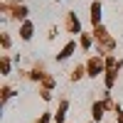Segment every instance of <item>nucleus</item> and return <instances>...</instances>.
I'll use <instances>...</instances> for the list:
<instances>
[{"label": "nucleus", "instance_id": "f257e3e1", "mask_svg": "<svg viewBox=\"0 0 123 123\" xmlns=\"http://www.w3.org/2000/svg\"><path fill=\"white\" fill-rule=\"evenodd\" d=\"M101 69H104V64H101V59L98 57H94L89 62V76H98L101 74Z\"/></svg>", "mask_w": 123, "mask_h": 123}, {"label": "nucleus", "instance_id": "f03ea898", "mask_svg": "<svg viewBox=\"0 0 123 123\" xmlns=\"http://www.w3.org/2000/svg\"><path fill=\"white\" fill-rule=\"evenodd\" d=\"M32 30H35V27H32V22H25V25H22V30H20V32H22V39H30V37H32Z\"/></svg>", "mask_w": 123, "mask_h": 123}, {"label": "nucleus", "instance_id": "7ed1b4c3", "mask_svg": "<svg viewBox=\"0 0 123 123\" xmlns=\"http://www.w3.org/2000/svg\"><path fill=\"white\" fill-rule=\"evenodd\" d=\"M71 52H74V42H69L64 49H62V54H59V59H67V57H71Z\"/></svg>", "mask_w": 123, "mask_h": 123}, {"label": "nucleus", "instance_id": "20e7f679", "mask_svg": "<svg viewBox=\"0 0 123 123\" xmlns=\"http://www.w3.org/2000/svg\"><path fill=\"white\" fill-rule=\"evenodd\" d=\"M101 116H104V106L96 104V106H94V118H101Z\"/></svg>", "mask_w": 123, "mask_h": 123}, {"label": "nucleus", "instance_id": "39448f33", "mask_svg": "<svg viewBox=\"0 0 123 123\" xmlns=\"http://www.w3.org/2000/svg\"><path fill=\"white\" fill-rule=\"evenodd\" d=\"M118 123H123V116H118Z\"/></svg>", "mask_w": 123, "mask_h": 123}]
</instances>
